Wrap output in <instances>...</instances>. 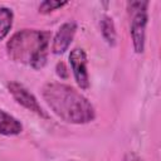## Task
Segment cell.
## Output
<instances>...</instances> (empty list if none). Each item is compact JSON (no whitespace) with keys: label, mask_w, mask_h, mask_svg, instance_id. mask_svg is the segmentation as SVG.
<instances>
[{"label":"cell","mask_w":161,"mask_h":161,"mask_svg":"<svg viewBox=\"0 0 161 161\" xmlns=\"http://www.w3.org/2000/svg\"><path fill=\"white\" fill-rule=\"evenodd\" d=\"M87 54L82 48H74L69 53V64L78 87L83 91L89 88V74L87 69Z\"/></svg>","instance_id":"obj_5"},{"label":"cell","mask_w":161,"mask_h":161,"mask_svg":"<svg viewBox=\"0 0 161 161\" xmlns=\"http://www.w3.org/2000/svg\"><path fill=\"white\" fill-rule=\"evenodd\" d=\"M70 161H75V160H70Z\"/></svg>","instance_id":"obj_12"},{"label":"cell","mask_w":161,"mask_h":161,"mask_svg":"<svg viewBox=\"0 0 161 161\" xmlns=\"http://www.w3.org/2000/svg\"><path fill=\"white\" fill-rule=\"evenodd\" d=\"M14 13L11 9L1 6L0 8V40L5 39L13 26Z\"/></svg>","instance_id":"obj_9"},{"label":"cell","mask_w":161,"mask_h":161,"mask_svg":"<svg viewBox=\"0 0 161 161\" xmlns=\"http://www.w3.org/2000/svg\"><path fill=\"white\" fill-rule=\"evenodd\" d=\"M55 70H57V74H58L60 78H63V79L68 78V70H67V68H65V65H64L63 62L57 63V65H55Z\"/></svg>","instance_id":"obj_11"},{"label":"cell","mask_w":161,"mask_h":161,"mask_svg":"<svg viewBox=\"0 0 161 161\" xmlns=\"http://www.w3.org/2000/svg\"><path fill=\"white\" fill-rule=\"evenodd\" d=\"M148 1L138 0V1H128L127 11L131 16L130 23V34L132 39L133 50L137 54L143 53L145 43H146V28L148 21Z\"/></svg>","instance_id":"obj_3"},{"label":"cell","mask_w":161,"mask_h":161,"mask_svg":"<svg viewBox=\"0 0 161 161\" xmlns=\"http://www.w3.org/2000/svg\"><path fill=\"white\" fill-rule=\"evenodd\" d=\"M77 31V23L73 20L63 23L58 31L55 33L53 42H52V52L55 55L63 54L68 50L70 43L73 42V38Z\"/></svg>","instance_id":"obj_6"},{"label":"cell","mask_w":161,"mask_h":161,"mask_svg":"<svg viewBox=\"0 0 161 161\" xmlns=\"http://www.w3.org/2000/svg\"><path fill=\"white\" fill-rule=\"evenodd\" d=\"M68 4V1H55V0H45L43 3H40L39 5V13L40 14H50L63 6H65Z\"/></svg>","instance_id":"obj_10"},{"label":"cell","mask_w":161,"mask_h":161,"mask_svg":"<svg viewBox=\"0 0 161 161\" xmlns=\"http://www.w3.org/2000/svg\"><path fill=\"white\" fill-rule=\"evenodd\" d=\"M8 91L13 96V98L15 99V102L18 104H20L21 107L26 108L28 111L35 113L36 116H39L42 118H45V119L49 118V114L40 106V103L38 102L36 97L26 87H24L21 83L15 82V80L9 82L8 83Z\"/></svg>","instance_id":"obj_4"},{"label":"cell","mask_w":161,"mask_h":161,"mask_svg":"<svg viewBox=\"0 0 161 161\" xmlns=\"http://www.w3.org/2000/svg\"><path fill=\"white\" fill-rule=\"evenodd\" d=\"M50 33L38 29H23L13 34L6 43V53L16 63L40 69L48 59Z\"/></svg>","instance_id":"obj_2"},{"label":"cell","mask_w":161,"mask_h":161,"mask_svg":"<svg viewBox=\"0 0 161 161\" xmlns=\"http://www.w3.org/2000/svg\"><path fill=\"white\" fill-rule=\"evenodd\" d=\"M42 96L49 108L63 121L72 125H86L96 118L93 104L74 87L50 82L43 86Z\"/></svg>","instance_id":"obj_1"},{"label":"cell","mask_w":161,"mask_h":161,"mask_svg":"<svg viewBox=\"0 0 161 161\" xmlns=\"http://www.w3.org/2000/svg\"><path fill=\"white\" fill-rule=\"evenodd\" d=\"M23 132V125L14 116L0 108V135L16 136Z\"/></svg>","instance_id":"obj_7"},{"label":"cell","mask_w":161,"mask_h":161,"mask_svg":"<svg viewBox=\"0 0 161 161\" xmlns=\"http://www.w3.org/2000/svg\"><path fill=\"white\" fill-rule=\"evenodd\" d=\"M99 25H101V33L103 39L107 42L108 45L114 47L117 43V31H116V25L113 19L108 15H103L101 18Z\"/></svg>","instance_id":"obj_8"}]
</instances>
